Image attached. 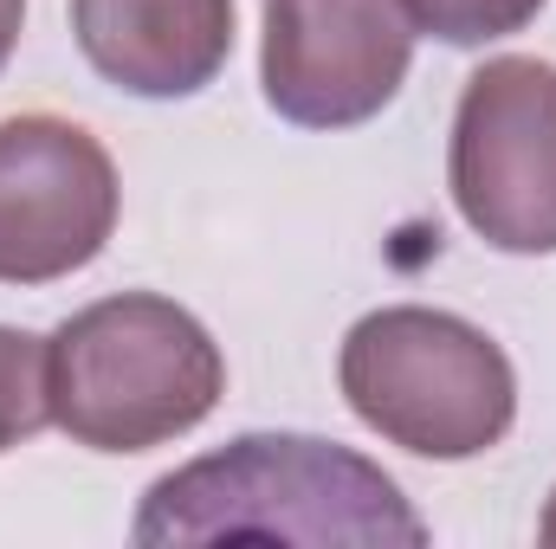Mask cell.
I'll return each instance as SVG.
<instances>
[{"mask_svg": "<svg viewBox=\"0 0 556 549\" xmlns=\"http://www.w3.org/2000/svg\"><path fill=\"white\" fill-rule=\"evenodd\" d=\"M85 65L130 98H194L233 52V0H72Z\"/></svg>", "mask_w": 556, "mask_h": 549, "instance_id": "obj_7", "label": "cell"}, {"mask_svg": "<svg viewBox=\"0 0 556 549\" xmlns=\"http://www.w3.org/2000/svg\"><path fill=\"white\" fill-rule=\"evenodd\" d=\"M227 395V356L194 310L117 291L52 330V426L91 452H149L194 433Z\"/></svg>", "mask_w": 556, "mask_h": 549, "instance_id": "obj_2", "label": "cell"}, {"mask_svg": "<svg viewBox=\"0 0 556 549\" xmlns=\"http://www.w3.org/2000/svg\"><path fill=\"white\" fill-rule=\"evenodd\" d=\"M446 188L459 220L518 259L556 253V65L485 59L453 111Z\"/></svg>", "mask_w": 556, "mask_h": 549, "instance_id": "obj_4", "label": "cell"}, {"mask_svg": "<svg viewBox=\"0 0 556 549\" xmlns=\"http://www.w3.org/2000/svg\"><path fill=\"white\" fill-rule=\"evenodd\" d=\"M551 0H402V13L415 20V33L440 46H492L525 33Z\"/></svg>", "mask_w": 556, "mask_h": 549, "instance_id": "obj_9", "label": "cell"}, {"mask_svg": "<svg viewBox=\"0 0 556 549\" xmlns=\"http://www.w3.org/2000/svg\"><path fill=\"white\" fill-rule=\"evenodd\" d=\"M117 162L85 124H0V284H52L85 272L117 233Z\"/></svg>", "mask_w": 556, "mask_h": 549, "instance_id": "obj_6", "label": "cell"}, {"mask_svg": "<svg viewBox=\"0 0 556 549\" xmlns=\"http://www.w3.org/2000/svg\"><path fill=\"white\" fill-rule=\"evenodd\" d=\"M415 65L402 0H266L260 85L298 130H356L395 104Z\"/></svg>", "mask_w": 556, "mask_h": 549, "instance_id": "obj_5", "label": "cell"}, {"mask_svg": "<svg viewBox=\"0 0 556 549\" xmlns=\"http://www.w3.org/2000/svg\"><path fill=\"white\" fill-rule=\"evenodd\" d=\"M52 426V336L0 323V452Z\"/></svg>", "mask_w": 556, "mask_h": 549, "instance_id": "obj_8", "label": "cell"}, {"mask_svg": "<svg viewBox=\"0 0 556 549\" xmlns=\"http://www.w3.org/2000/svg\"><path fill=\"white\" fill-rule=\"evenodd\" d=\"M142 549L175 544H311V549H420L427 524L402 485L317 433H240L220 452L142 491L130 524Z\"/></svg>", "mask_w": 556, "mask_h": 549, "instance_id": "obj_1", "label": "cell"}, {"mask_svg": "<svg viewBox=\"0 0 556 549\" xmlns=\"http://www.w3.org/2000/svg\"><path fill=\"white\" fill-rule=\"evenodd\" d=\"M538 537L556 549V491H551V505H544V518H538Z\"/></svg>", "mask_w": 556, "mask_h": 549, "instance_id": "obj_11", "label": "cell"}, {"mask_svg": "<svg viewBox=\"0 0 556 549\" xmlns=\"http://www.w3.org/2000/svg\"><path fill=\"white\" fill-rule=\"evenodd\" d=\"M20 26H26V0H0V72H7V59L20 46Z\"/></svg>", "mask_w": 556, "mask_h": 549, "instance_id": "obj_10", "label": "cell"}, {"mask_svg": "<svg viewBox=\"0 0 556 549\" xmlns=\"http://www.w3.org/2000/svg\"><path fill=\"white\" fill-rule=\"evenodd\" d=\"M337 388L350 413L415 459H479L518 420L511 356L466 317L389 304L350 323L337 356Z\"/></svg>", "mask_w": 556, "mask_h": 549, "instance_id": "obj_3", "label": "cell"}]
</instances>
